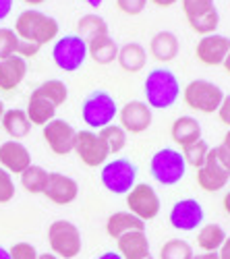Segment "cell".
I'll return each mask as SVG.
<instances>
[{
    "label": "cell",
    "mask_w": 230,
    "mask_h": 259,
    "mask_svg": "<svg viewBox=\"0 0 230 259\" xmlns=\"http://www.w3.org/2000/svg\"><path fill=\"white\" fill-rule=\"evenodd\" d=\"M11 259H39L37 249L31 243H17L9 249Z\"/></svg>",
    "instance_id": "cell-38"
},
{
    "label": "cell",
    "mask_w": 230,
    "mask_h": 259,
    "mask_svg": "<svg viewBox=\"0 0 230 259\" xmlns=\"http://www.w3.org/2000/svg\"><path fill=\"white\" fill-rule=\"evenodd\" d=\"M100 137L104 143H106L110 156L120 154L124 149V145H127V131H124L120 124H108V126L100 128Z\"/></svg>",
    "instance_id": "cell-31"
},
{
    "label": "cell",
    "mask_w": 230,
    "mask_h": 259,
    "mask_svg": "<svg viewBox=\"0 0 230 259\" xmlns=\"http://www.w3.org/2000/svg\"><path fill=\"white\" fill-rule=\"evenodd\" d=\"M73 152L77 154V158L83 164L89 166V168H102L110 158L106 143L102 141L100 133L91 131V128H87V131H77Z\"/></svg>",
    "instance_id": "cell-9"
},
{
    "label": "cell",
    "mask_w": 230,
    "mask_h": 259,
    "mask_svg": "<svg viewBox=\"0 0 230 259\" xmlns=\"http://www.w3.org/2000/svg\"><path fill=\"white\" fill-rule=\"evenodd\" d=\"M25 5H29V7H37V5H44L46 0H23Z\"/></svg>",
    "instance_id": "cell-50"
},
{
    "label": "cell",
    "mask_w": 230,
    "mask_h": 259,
    "mask_svg": "<svg viewBox=\"0 0 230 259\" xmlns=\"http://www.w3.org/2000/svg\"><path fill=\"white\" fill-rule=\"evenodd\" d=\"M218 25H220V13H218V9L212 11L210 15H205V17H199V19L189 21V27H191L197 35H201V37H203V35H210V33H216Z\"/></svg>",
    "instance_id": "cell-35"
},
{
    "label": "cell",
    "mask_w": 230,
    "mask_h": 259,
    "mask_svg": "<svg viewBox=\"0 0 230 259\" xmlns=\"http://www.w3.org/2000/svg\"><path fill=\"white\" fill-rule=\"evenodd\" d=\"M170 135H172V139H174L176 145L187 147V145H191V143H195V141L201 139V124L193 116H178L172 122Z\"/></svg>",
    "instance_id": "cell-22"
},
{
    "label": "cell",
    "mask_w": 230,
    "mask_h": 259,
    "mask_svg": "<svg viewBox=\"0 0 230 259\" xmlns=\"http://www.w3.org/2000/svg\"><path fill=\"white\" fill-rule=\"evenodd\" d=\"M0 259H11V255H9V249H5L3 245H0Z\"/></svg>",
    "instance_id": "cell-51"
},
{
    "label": "cell",
    "mask_w": 230,
    "mask_h": 259,
    "mask_svg": "<svg viewBox=\"0 0 230 259\" xmlns=\"http://www.w3.org/2000/svg\"><path fill=\"white\" fill-rule=\"evenodd\" d=\"M193 247L182 239H170L166 241L160 249V259H193Z\"/></svg>",
    "instance_id": "cell-33"
},
{
    "label": "cell",
    "mask_w": 230,
    "mask_h": 259,
    "mask_svg": "<svg viewBox=\"0 0 230 259\" xmlns=\"http://www.w3.org/2000/svg\"><path fill=\"white\" fill-rule=\"evenodd\" d=\"M230 181V170L218 160L216 156V147L210 149V156H207L205 164L197 170V183L203 191L207 193H216L220 189H224Z\"/></svg>",
    "instance_id": "cell-13"
},
{
    "label": "cell",
    "mask_w": 230,
    "mask_h": 259,
    "mask_svg": "<svg viewBox=\"0 0 230 259\" xmlns=\"http://www.w3.org/2000/svg\"><path fill=\"white\" fill-rule=\"evenodd\" d=\"M222 67H224V69H226V73L230 75V52L226 54V58H224V62H222Z\"/></svg>",
    "instance_id": "cell-49"
},
{
    "label": "cell",
    "mask_w": 230,
    "mask_h": 259,
    "mask_svg": "<svg viewBox=\"0 0 230 259\" xmlns=\"http://www.w3.org/2000/svg\"><path fill=\"white\" fill-rule=\"evenodd\" d=\"M27 75V60L21 58L19 54L9 56L0 60V90L13 92L23 83Z\"/></svg>",
    "instance_id": "cell-19"
},
{
    "label": "cell",
    "mask_w": 230,
    "mask_h": 259,
    "mask_svg": "<svg viewBox=\"0 0 230 259\" xmlns=\"http://www.w3.org/2000/svg\"><path fill=\"white\" fill-rule=\"evenodd\" d=\"M116 7L120 13L129 15V17H135V15H141L148 7V0H116Z\"/></svg>",
    "instance_id": "cell-39"
},
{
    "label": "cell",
    "mask_w": 230,
    "mask_h": 259,
    "mask_svg": "<svg viewBox=\"0 0 230 259\" xmlns=\"http://www.w3.org/2000/svg\"><path fill=\"white\" fill-rule=\"evenodd\" d=\"M180 7L187 21H193L216 11V0H180Z\"/></svg>",
    "instance_id": "cell-34"
},
{
    "label": "cell",
    "mask_w": 230,
    "mask_h": 259,
    "mask_svg": "<svg viewBox=\"0 0 230 259\" xmlns=\"http://www.w3.org/2000/svg\"><path fill=\"white\" fill-rule=\"evenodd\" d=\"M41 128H44V141L52 149V154L69 156L73 152L77 131H75V126L71 122L62 120V118H54Z\"/></svg>",
    "instance_id": "cell-11"
},
{
    "label": "cell",
    "mask_w": 230,
    "mask_h": 259,
    "mask_svg": "<svg viewBox=\"0 0 230 259\" xmlns=\"http://www.w3.org/2000/svg\"><path fill=\"white\" fill-rule=\"evenodd\" d=\"M203 218H205L203 205L197 199H193V197L176 201L172 205V209H170V224H172V228L182 230V232L197 230L203 224Z\"/></svg>",
    "instance_id": "cell-12"
},
{
    "label": "cell",
    "mask_w": 230,
    "mask_h": 259,
    "mask_svg": "<svg viewBox=\"0 0 230 259\" xmlns=\"http://www.w3.org/2000/svg\"><path fill=\"white\" fill-rule=\"evenodd\" d=\"M148 3H152V5H156V7H160V9H170L172 5L178 3V0H148Z\"/></svg>",
    "instance_id": "cell-45"
},
{
    "label": "cell",
    "mask_w": 230,
    "mask_h": 259,
    "mask_svg": "<svg viewBox=\"0 0 230 259\" xmlns=\"http://www.w3.org/2000/svg\"><path fill=\"white\" fill-rule=\"evenodd\" d=\"M150 172H152V179L158 185L174 187L187 175V162H185L182 154L176 152V149L162 147L150 160Z\"/></svg>",
    "instance_id": "cell-3"
},
{
    "label": "cell",
    "mask_w": 230,
    "mask_h": 259,
    "mask_svg": "<svg viewBox=\"0 0 230 259\" xmlns=\"http://www.w3.org/2000/svg\"><path fill=\"white\" fill-rule=\"evenodd\" d=\"M5 126V131L9 137H13L15 141H21L23 137L29 135L31 131V122L25 114V110H21V108H11V110H5V116H3V122H0Z\"/></svg>",
    "instance_id": "cell-26"
},
{
    "label": "cell",
    "mask_w": 230,
    "mask_h": 259,
    "mask_svg": "<svg viewBox=\"0 0 230 259\" xmlns=\"http://www.w3.org/2000/svg\"><path fill=\"white\" fill-rule=\"evenodd\" d=\"M48 245L52 255L60 259H75L83 249L79 228L69 220H54L48 226Z\"/></svg>",
    "instance_id": "cell-5"
},
{
    "label": "cell",
    "mask_w": 230,
    "mask_h": 259,
    "mask_svg": "<svg viewBox=\"0 0 230 259\" xmlns=\"http://www.w3.org/2000/svg\"><path fill=\"white\" fill-rule=\"evenodd\" d=\"M110 29H108V23L106 19L102 15H96V13H89V15H83L79 21H77V35L83 37L85 41H91L100 35H108Z\"/></svg>",
    "instance_id": "cell-27"
},
{
    "label": "cell",
    "mask_w": 230,
    "mask_h": 259,
    "mask_svg": "<svg viewBox=\"0 0 230 259\" xmlns=\"http://www.w3.org/2000/svg\"><path fill=\"white\" fill-rule=\"evenodd\" d=\"M226 241V230L220 224H203L197 232V245L205 253H216Z\"/></svg>",
    "instance_id": "cell-28"
},
{
    "label": "cell",
    "mask_w": 230,
    "mask_h": 259,
    "mask_svg": "<svg viewBox=\"0 0 230 259\" xmlns=\"http://www.w3.org/2000/svg\"><path fill=\"white\" fill-rule=\"evenodd\" d=\"M37 52H39V46L29 44V41H23V39H19V50H17V54H19L21 58H31V56H35Z\"/></svg>",
    "instance_id": "cell-41"
},
{
    "label": "cell",
    "mask_w": 230,
    "mask_h": 259,
    "mask_svg": "<svg viewBox=\"0 0 230 259\" xmlns=\"http://www.w3.org/2000/svg\"><path fill=\"white\" fill-rule=\"evenodd\" d=\"M224 92L220 85L205 81V79H193L185 88V104L195 112L201 114H214L224 100Z\"/></svg>",
    "instance_id": "cell-6"
},
{
    "label": "cell",
    "mask_w": 230,
    "mask_h": 259,
    "mask_svg": "<svg viewBox=\"0 0 230 259\" xmlns=\"http://www.w3.org/2000/svg\"><path fill=\"white\" fill-rule=\"evenodd\" d=\"M222 203H224V211L230 215V191H228L226 195H224V201H222Z\"/></svg>",
    "instance_id": "cell-48"
},
{
    "label": "cell",
    "mask_w": 230,
    "mask_h": 259,
    "mask_svg": "<svg viewBox=\"0 0 230 259\" xmlns=\"http://www.w3.org/2000/svg\"><path fill=\"white\" fill-rule=\"evenodd\" d=\"M143 94H145V104H148L152 110H166L176 104L178 96H180V83L176 79V75L168 69H152L145 77L143 83Z\"/></svg>",
    "instance_id": "cell-2"
},
{
    "label": "cell",
    "mask_w": 230,
    "mask_h": 259,
    "mask_svg": "<svg viewBox=\"0 0 230 259\" xmlns=\"http://www.w3.org/2000/svg\"><path fill=\"white\" fill-rule=\"evenodd\" d=\"M15 197V181L13 175L0 168V203H9Z\"/></svg>",
    "instance_id": "cell-37"
},
{
    "label": "cell",
    "mask_w": 230,
    "mask_h": 259,
    "mask_svg": "<svg viewBox=\"0 0 230 259\" xmlns=\"http://www.w3.org/2000/svg\"><path fill=\"white\" fill-rule=\"evenodd\" d=\"M13 3H15V0H0V21H5L11 15Z\"/></svg>",
    "instance_id": "cell-43"
},
{
    "label": "cell",
    "mask_w": 230,
    "mask_h": 259,
    "mask_svg": "<svg viewBox=\"0 0 230 259\" xmlns=\"http://www.w3.org/2000/svg\"><path fill=\"white\" fill-rule=\"evenodd\" d=\"M87 41L79 35H65L58 37L52 46V60L54 64L65 71V73H75L79 71L87 60Z\"/></svg>",
    "instance_id": "cell-7"
},
{
    "label": "cell",
    "mask_w": 230,
    "mask_h": 259,
    "mask_svg": "<svg viewBox=\"0 0 230 259\" xmlns=\"http://www.w3.org/2000/svg\"><path fill=\"white\" fill-rule=\"evenodd\" d=\"M102 185L114 195H127L135 187L137 181V166L127 158H116L102 166L100 172Z\"/></svg>",
    "instance_id": "cell-8"
},
{
    "label": "cell",
    "mask_w": 230,
    "mask_h": 259,
    "mask_svg": "<svg viewBox=\"0 0 230 259\" xmlns=\"http://www.w3.org/2000/svg\"><path fill=\"white\" fill-rule=\"evenodd\" d=\"M48 175L50 172L44 168V166H37V164H31L27 170L21 172V187H23L27 193L31 195H41L46 189V183H48Z\"/></svg>",
    "instance_id": "cell-29"
},
{
    "label": "cell",
    "mask_w": 230,
    "mask_h": 259,
    "mask_svg": "<svg viewBox=\"0 0 230 259\" xmlns=\"http://www.w3.org/2000/svg\"><path fill=\"white\" fill-rule=\"evenodd\" d=\"M19 50V37L15 29L11 27H0V60L15 56Z\"/></svg>",
    "instance_id": "cell-36"
},
{
    "label": "cell",
    "mask_w": 230,
    "mask_h": 259,
    "mask_svg": "<svg viewBox=\"0 0 230 259\" xmlns=\"http://www.w3.org/2000/svg\"><path fill=\"white\" fill-rule=\"evenodd\" d=\"M180 44H178V37L172 31H158L152 37V44H150V52L156 60L160 62H172L178 56Z\"/></svg>",
    "instance_id": "cell-21"
},
{
    "label": "cell",
    "mask_w": 230,
    "mask_h": 259,
    "mask_svg": "<svg viewBox=\"0 0 230 259\" xmlns=\"http://www.w3.org/2000/svg\"><path fill=\"white\" fill-rule=\"evenodd\" d=\"M31 166L29 149L15 139H9L0 145V168H5L11 175H21Z\"/></svg>",
    "instance_id": "cell-17"
},
{
    "label": "cell",
    "mask_w": 230,
    "mask_h": 259,
    "mask_svg": "<svg viewBox=\"0 0 230 259\" xmlns=\"http://www.w3.org/2000/svg\"><path fill=\"white\" fill-rule=\"evenodd\" d=\"M116 60H118L122 71L139 73V71L145 69V64H148V50H145L139 41H129V44L118 48Z\"/></svg>",
    "instance_id": "cell-20"
},
{
    "label": "cell",
    "mask_w": 230,
    "mask_h": 259,
    "mask_svg": "<svg viewBox=\"0 0 230 259\" xmlns=\"http://www.w3.org/2000/svg\"><path fill=\"white\" fill-rule=\"evenodd\" d=\"M210 149H212V147L207 145V141L199 139V141H195V143H191V145L182 147V152H180V154H182L187 166H191V168L199 170V168L205 164L207 156H210Z\"/></svg>",
    "instance_id": "cell-32"
},
{
    "label": "cell",
    "mask_w": 230,
    "mask_h": 259,
    "mask_svg": "<svg viewBox=\"0 0 230 259\" xmlns=\"http://www.w3.org/2000/svg\"><path fill=\"white\" fill-rule=\"evenodd\" d=\"M218 259H230V236H226L224 245L220 247V251H218Z\"/></svg>",
    "instance_id": "cell-44"
},
{
    "label": "cell",
    "mask_w": 230,
    "mask_h": 259,
    "mask_svg": "<svg viewBox=\"0 0 230 259\" xmlns=\"http://www.w3.org/2000/svg\"><path fill=\"white\" fill-rule=\"evenodd\" d=\"M39 259H60V257H56V255H52V253H41Z\"/></svg>",
    "instance_id": "cell-53"
},
{
    "label": "cell",
    "mask_w": 230,
    "mask_h": 259,
    "mask_svg": "<svg viewBox=\"0 0 230 259\" xmlns=\"http://www.w3.org/2000/svg\"><path fill=\"white\" fill-rule=\"evenodd\" d=\"M118 118H120V126L124 128V131L137 135V133H145L152 126L154 114H152V108L145 102L133 100V102H127L120 108Z\"/></svg>",
    "instance_id": "cell-15"
},
{
    "label": "cell",
    "mask_w": 230,
    "mask_h": 259,
    "mask_svg": "<svg viewBox=\"0 0 230 259\" xmlns=\"http://www.w3.org/2000/svg\"><path fill=\"white\" fill-rule=\"evenodd\" d=\"M98 259H122L118 251H106V253H102Z\"/></svg>",
    "instance_id": "cell-46"
},
{
    "label": "cell",
    "mask_w": 230,
    "mask_h": 259,
    "mask_svg": "<svg viewBox=\"0 0 230 259\" xmlns=\"http://www.w3.org/2000/svg\"><path fill=\"white\" fill-rule=\"evenodd\" d=\"M25 114H27V118H29L31 124H35V126H46L50 120L56 118V106H54L52 102H48V100H44L41 96H37V94L31 92V96H29V100H27Z\"/></svg>",
    "instance_id": "cell-23"
},
{
    "label": "cell",
    "mask_w": 230,
    "mask_h": 259,
    "mask_svg": "<svg viewBox=\"0 0 230 259\" xmlns=\"http://www.w3.org/2000/svg\"><path fill=\"white\" fill-rule=\"evenodd\" d=\"M148 259H154V257H148Z\"/></svg>",
    "instance_id": "cell-55"
},
{
    "label": "cell",
    "mask_w": 230,
    "mask_h": 259,
    "mask_svg": "<svg viewBox=\"0 0 230 259\" xmlns=\"http://www.w3.org/2000/svg\"><path fill=\"white\" fill-rule=\"evenodd\" d=\"M193 259H218V253H201V255H193Z\"/></svg>",
    "instance_id": "cell-47"
},
{
    "label": "cell",
    "mask_w": 230,
    "mask_h": 259,
    "mask_svg": "<svg viewBox=\"0 0 230 259\" xmlns=\"http://www.w3.org/2000/svg\"><path fill=\"white\" fill-rule=\"evenodd\" d=\"M218 116H220V120H222L224 124L230 126V94L224 96V100H222V104H220V108H218Z\"/></svg>",
    "instance_id": "cell-42"
},
{
    "label": "cell",
    "mask_w": 230,
    "mask_h": 259,
    "mask_svg": "<svg viewBox=\"0 0 230 259\" xmlns=\"http://www.w3.org/2000/svg\"><path fill=\"white\" fill-rule=\"evenodd\" d=\"M127 207L131 213H135L139 220L148 222L154 220L160 213V195L156 193V189L148 183H139L135 185L129 193H127Z\"/></svg>",
    "instance_id": "cell-10"
},
{
    "label": "cell",
    "mask_w": 230,
    "mask_h": 259,
    "mask_svg": "<svg viewBox=\"0 0 230 259\" xmlns=\"http://www.w3.org/2000/svg\"><path fill=\"white\" fill-rule=\"evenodd\" d=\"M13 29L19 39L29 41V44H35L39 48L58 39V33H60L58 21L37 9H27L23 13H19Z\"/></svg>",
    "instance_id": "cell-1"
},
{
    "label": "cell",
    "mask_w": 230,
    "mask_h": 259,
    "mask_svg": "<svg viewBox=\"0 0 230 259\" xmlns=\"http://www.w3.org/2000/svg\"><path fill=\"white\" fill-rule=\"evenodd\" d=\"M3 116H5V104L0 100V122H3Z\"/></svg>",
    "instance_id": "cell-54"
},
{
    "label": "cell",
    "mask_w": 230,
    "mask_h": 259,
    "mask_svg": "<svg viewBox=\"0 0 230 259\" xmlns=\"http://www.w3.org/2000/svg\"><path fill=\"white\" fill-rule=\"evenodd\" d=\"M118 114V106H116V100L104 90H96L91 92L85 102L81 106V116H83V122H85L91 131H100V128L112 124V120L116 118Z\"/></svg>",
    "instance_id": "cell-4"
},
{
    "label": "cell",
    "mask_w": 230,
    "mask_h": 259,
    "mask_svg": "<svg viewBox=\"0 0 230 259\" xmlns=\"http://www.w3.org/2000/svg\"><path fill=\"white\" fill-rule=\"evenodd\" d=\"M216 156H218V160L230 170V128H228V133L224 135L222 143L216 147Z\"/></svg>",
    "instance_id": "cell-40"
},
{
    "label": "cell",
    "mask_w": 230,
    "mask_h": 259,
    "mask_svg": "<svg viewBox=\"0 0 230 259\" xmlns=\"http://www.w3.org/2000/svg\"><path fill=\"white\" fill-rule=\"evenodd\" d=\"M228 52H230V37L220 33H210L199 37L195 46L197 60L201 64H207V67H220Z\"/></svg>",
    "instance_id": "cell-14"
},
{
    "label": "cell",
    "mask_w": 230,
    "mask_h": 259,
    "mask_svg": "<svg viewBox=\"0 0 230 259\" xmlns=\"http://www.w3.org/2000/svg\"><path fill=\"white\" fill-rule=\"evenodd\" d=\"M85 3H87L89 7H94V9H98V7H102L104 0H85Z\"/></svg>",
    "instance_id": "cell-52"
},
{
    "label": "cell",
    "mask_w": 230,
    "mask_h": 259,
    "mask_svg": "<svg viewBox=\"0 0 230 259\" xmlns=\"http://www.w3.org/2000/svg\"><path fill=\"white\" fill-rule=\"evenodd\" d=\"M41 195H46L48 201H52L56 205H69L79 195V185L75 179L62 175V172H50L46 189Z\"/></svg>",
    "instance_id": "cell-16"
},
{
    "label": "cell",
    "mask_w": 230,
    "mask_h": 259,
    "mask_svg": "<svg viewBox=\"0 0 230 259\" xmlns=\"http://www.w3.org/2000/svg\"><path fill=\"white\" fill-rule=\"evenodd\" d=\"M87 56L98 64H112L118 56V44L108 35H100L87 41Z\"/></svg>",
    "instance_id": "cell-24"
},
{
    "label": "cell",
    "mask_w": 230,
    "mask_h": 259,
    "mask_svg": "<svg viewBox=\"0 0 230 259\" xmlns=\"http://www.w3.org/2000/svg\"><path fill=\"white\" fill-rule=\"evenodd\" d=\"M118 243V253L122 259H148L152 257L150 249V239L145 230H131L124 232L122 236L116 239Z\"/></svg>",
    "instance_id": "cell-18"
},
{
    "label": "cell",
    "mask_w": 230,
    "mask_h": 259,
    "mask_svg": "<svg viewBox=\"0 0 230 259\" xmlns=\"http://www.w3.org/2000/svg\"><path fill=\"white\" fill-rule=\"evenodd\" d=\"M33 94L41 96L44 100L52 102V104L58 108V106H62V104L67 102V98H69V88H67V83L60 81V79H48V81H44L41 85H37V88L33 90Z\"/></svg>",
    "instance_id": "cell-30"
},
{
    "label": "cell",
    "mask_w": 230,
    "mask_h": 259,
    "mask_svg": "<svg viewBox=\"0 0 230 259\" xmlns=\"http://www.w3.org/2000/svg\"><path fill=\"white\" fill-rule=\"evenodd\" d=\"M131 230H145V222L139 220L131 211H114L106 222V232L114 241L118 236H122L124 232H131Z\"/></svg>",
    "instance_id": "cell-25"
}]
</instances>
